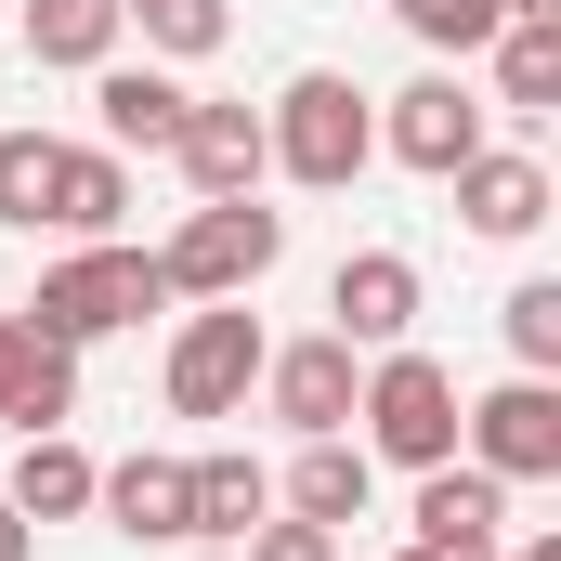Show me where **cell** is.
<instances>
[{
  "label": "cell",
  "mask_w": 561,
  "mask_h": 561,
  "mask_svg": "<svg viewBox=\"0 0 561 561\" xmlns=\"http://www.w3.org/2000/svg\"><path fill=\"white\" fill-rule=\"evenodd\" d=\"M262 144H275V183L353 196V183L379 170V92H353L340 66H300L275 105H262Z\"/></svg>",
  "instance_id": "obj_1"
},
{
  "label": "cell",
  "mask_w": 561,
  "mask_h": 561,
  "mask_svg": "<svg viewBox=\"0 0 561 561\" xmlns=\"http://www.w3.org/2000/svg\"><path fill=\"white\" fill-rule=\"evenodd\" d=\"M144 313H170V275H157V249H118V236H92V249H66L39 300H26V327L39 340H66V353H92V340H118Z\"/></svg>",
  "instance_id": "obj_2"
},
{
  "label": "cell",
  "mask_w": 561,
  "mask_h": 561,
  "mask_svg": "<svg viewBox=\"0 0 561 561\" xmlns=\"http://www.w3.org/2000/svg\"><path fill=\"white\" fill-rule=\"evenodd\" d=\"M353 444H366V457H392V470H444V457H457V366H444V353H419V340L366 353Z\"/></svg>",
  "instance_id": "obj_3"
},
{
  "label": "cell",
  "mask_w": 561,
  "mask_h": 561,
  "mask_svg": "<svg viewBox=\"0 0 561 561\" xmlns=\"http://www.w3.org/2000/svg\"><path fill=\"white\" fill-rule=\"evenodd\" d=\"M275 262H287V209H262V196H196L157 249L170 300H249Z\"/></svg>",
  "instance_id": "obj_4"
},
{
  "label": "cell",
  "mask_w": 561,
  "mask_h": 561,
  "mask_svg": "<svg viewBox=\"0 0 561 561\" xmlns=\"http://www.w3.org/2000/svg\"><path fill=\"white\" fill-rule=\"evenodd\" d=\"M262 313L249 300H196L183 327H170V353H157V392H170V419H249V392H262Z\"/></svg>",
  "instance_id": "obj_5"
},
{
  "label": "cell",
  "mask_w": 561,
  "mask_h": 561,
  "mask_svg": "<svg viewBox=\"0 0 561 561\" xmlns=\"http://www.w3.org/2000/svg\"><path fill=\"white\" fill-rule=\"evenodd\" d=\"M457 457L496 470L510 496L523 483H561V379H496V392H457Z\"/></svg>",
  "instance_id": "obj_6"
},
{
  "label": "cell",
  "mask_w": 561,
  "mask_h": 561,
  "mask_svg": "<svg viewBox=\"0 0 561 561\" xmlns=\"http://www.w3.org/2000/svg\"><path fill=\"white\" fill-rule=\"evenodd\" d=\"M483 144H496V105L470 92V66H431V79H405V92H379V157L419 170V183H444V170L483 157Z\"/></svg>",
  "instance_id": "obj_7"
},
{
  "label": "cell",
  "mask_w": 561,
  "mask_h": 561,
  "mask_svg": "<svg viewBox=\"0 0 561 561\" xmlns=\"http://www.w3.org/2000/svg\"><path fill=\"white\" fill-rule=\"evenodd\" d=\"M353 392H366V353L353 340H275L262 353V405L287 419V444H327V431H353Z\"/></svg>",
  "instance_id": "obj_8"
},
{
  "label": "cell",
  "mask_w": 561,
  "mask_h": 561,
  "mask_svg": "<svg viewBox=\"0 0 561 561\" xmlns=\"http://www.w3.org/2000/svg\"><path fill=\"white\" fill-rule=\"evenodd\" d=\"M444 183H457V222H470L483 249H523V236L561 209V183H549V157H536V144H483V157H457Z\"/></svg>",
  "instance_id": "obj_9"
},
{
  "label": "cell",
  "mask_w": 561,
  "mask_h": 561,
  "mask_svg": "<svg viewBox=\"0 0 561 561\" xmlns=\"http://www.w3.org/2000/svg\"><path fill=\"white\" fill-rule=\"evenodd\" d=\"M419 262L405 249H340V275H327V340H353V353H392V340H419Z\"/></svg>",
  "instance_id": "obj_10"
},
{
  "label": "cell",
  "mask_w": 561,
  "mask_h": 561,
  "mask_svg": "<svg viewBox=\"0 0 561 561\" xmlns=\"http://www.w3.org/2000/svg\"><path fill=\"white\" fill-rule=\"evenodd\" d=\"M170 170H183L196 196H262V183H275L262 105H222V92H196V105H183V131H170Z\"/></svg>",
  "instance_id": "obj_11"
},
{
  "label": "cell",
  "mask_w": 561,
  "mask_h": 561,
  "mask_svg": "<svg viewBox=\"0 0 561 561\" xmlns=\"http://www.w3.org/2000/svg\"><path fill=\"white\" fill-rule=\"evenodd\" d=\"M39 222H53L66 249L118 236V222H131V157H118V144H53V183H39Z\"/></svg>",
  "instance_id": "obj_12"
},
{
  "label": "cell",
  "mask_w": 561,
  "mask_h": 561,
  "mask_svg": "<svg viewBox=\"0 0 561 561\" xmlns=\"http://www.w3.org/2000/svg\"><path fill=\"white\" fill-rule=\"evenodd\" d=\"M183 79L144 53V66H92V144H118V157H170V131H183Z\"/></svg>",
  "instance_id": "obj_13"
},
{
  "label": "cell",
  "mask_w": 561,
  "mask_h": 561,
  "mask_svg": "<svg viewBox=\"0 0 561 561\" xmlns=\"http://www.w3.org/2000/svg\"><path fill=\"white\" fill-rule=\"evenodd\" d=\"M0 419H13V431H66V419H79V353L39 340L26 313H0Z\"/></svg>",
  "instance_id": "obj_14"
},
{
  "label": "cell",
  "mask_w": 561,
  "mask_h": 561,
  "mask_svg": "<svg viewBox=\"0 0 561 561\" xmlns=\"http://www.w3.org/2000/svg\"><path fill=\"white\" fill-rule=\"evenodd\" d=\"M92 510L144 536V549H196V496H183V457H118V470H92Z\"/></svg>",
  "instance_id": "obj_15"
},
{
  "label": "cell",
  "mask_w": 561,
  "mask_h": 561,
  "mask_svg": "<svg viewBox=\"0 0 561 561\" xmlns=\"http://www.w3.org/2000/svg\"><path fill=\"white\" fill-rule=\"evenodd\" d=\"M366 496H379V457H366L353 431L300 444V457H287V483H275V510H287V523H327V536H340V523H366Z\"/></svg>",
  "instance_id": "obj_16"
},
{
  "label": "cell",
  "mask_w": 561,
  "mask_h": 561,
  "mask_svg": "<svg viewBox=\"0 0 561 561\" xmlns=\"http://www.w3.org/2000/svg\"><path fill=\"white\" fill-rule=\"evenodd\" d=\"M419 549H496L510 536V483L496 470H470V457H444V470H419Z\"/></svg>",
  "instance_id": "obj_17"
},
{
  "label": "cell",
  "mask_w": 561,
  "mask_h": 561,
  "mask_svg": "<svg viewBox=\"0 0 561 561\" xmlns=\"http://www.w3.org/2000/svg\"><path fill=\"white\" fill-rule=\"evenodd\" d=\"M183 496H196V549H236V536L275 510V470H262L249 444H209V457H183Z\"/></svg>",
  "instance_id": "obj_18"
},
{
  "label": "cell",
  "mask_w": 561,
  "mask_h": 561,
  "mask_svg": "<svg viewBox=\"0 0 561 561\" xmlns=\"http://www.w3.org/2000/svg\"><path fill=\"white\" fill-rule=\"evenodd\" d=\"M0 496H13V523H92V457L66 431H26L13 470H0Z\"/></svg>",
  "instance_id": "obj_19"
},
{
  "label": "cell",
  "mask_w": 561,
  "mask_h": 561,
  "mask_svg": "<svg viewBox=\"0 0 561 561\" xmlns=\"http://www.w3.org/2000/svg\"><path fill=\"white\" fill-rule=\"evenodd\" d=\"M13 39L39 53V66H118V0H13Z\"/></svg>",
  "instance_id": "obj_20"
},
{
  "label": "cell",
  "mask_w": 561,
  "mask_h": 561,
  "mask_svg": "<svg viewBox=\"0 0 561 561\" xmlns=\"http://www.w3.org/2000/svg\"><path fill=\"white\" fill-rule=\"evenodd\" d=\"M483 105L549 118L561 105V26H496V39H483Z\"/></svg>",
  "instance_id": "obj_21"
},
{
  "label": "cell",
  "mask_w": 561,
  "mask_h": 561,
  "mask_svg": "<svg viewBox=\"0 0 561 561\" xmlns=\"http://www.w3.org/2000/svg\"><path fill=\"white\" fill-rule=\"evenodd\" d=\"M118 39H144L157 66H209L236 39V0H118Z\"/></svg>",
  "instance_id": "obj_22"
},
{
  "label": "cell",
  "mask_w": 561,
  "mask_h": 561,
  "mask_svg": "<svg viewBox=\"0 0 561 561\" xmlns=\"http://www.w3.org/2000/svg\"><path fill=\"white\" fill-rule=\"evenodd\" d=\"M392 26L419 39V53H444V66H483V39L510 26L496 0H392Z\"/></svg>",
  "instance_id": "obj_23"
},
{
  "label": "cell",
  "mask_w": 561,
  "mask_h": 561,
  "mask_svg": "<svg viewBox=\"0 0 561 561\" xmlns=\"http://www.w3.org/2000/svg\"><path fill=\"white\" fill-rule=\"evenodd\" d=\"M496 327H510V366L523 379H561V275H523L496 300Z\"/></svg>",
  "instance_id": "obj_24"
},
{
  "label": "cell",
  "mask_w": 561,
  "mask_h": 561,
  "mask_svg": "<svg viewBox=\"0 0 561 561\" xmlns=\"http://www.w3.org/2000/svg\"><path fill=\"white\" fill-rule=\"evenodd\" d=\"M39 183H53V131H0V222L39 236Z\"/></svg>",
  "instance_id": "obj_25"
},
{
  "label": "cell",
  "mask_w": 561,
  "mask_h": 561,
  "mask_svg": "<svg viewBox=\"0 0 561 561\" xmlns=\"http://www.w3.org/2000/svg\"><path fill=\"white\" fill-rule=\"evenodd\" d=\"M236 549H249V561H340V536H327V523H287V510H262Z\"/></svg>",
  "instance_id": "obj_26"
},
{
  "label": "cell",
  "mask_w": 561,
  "mask_h": 561,
  "mask_svg": "<svg viewBox=\"0 0 561 561\" xmlns=\"http://www.w3.org/2000/svg\"><path fill=\"white\" fill-rule=\"evenodd\" d=\"M496 561H561V523H536V536H496Z\"/></svg>",
  "instance_id": "obj_27"
},
{
  "label": "cell",
  "mask_w": 561,
  "mask_h": 561,
  "mask_svg": "<svg viewBox=\"0 0 561 561\" xmlns=\"http://www.w3.org/2000/svg\"><path fill=\"white\" fill-rule=\"evenodd\" d=\"M39 549V523H13V496H0V561H26Z\"/></svg>",
  "instance_id": "obj_28"
},
{
  "label": "cell",
  "mask_w": 561,
  "mask_h": 561,
  "mask_svg": "<svg viewBox=\"0 0 561 561\" xmlns=\"http://www.w3.org/2000/svg\"><path fill=\"white\" fill-rule=\"evenodd\" d=\"M496 13H510V26H561V0H496Z\"/></svg>",
  "instance_id": "obj_29"
},
{
  "label": "cell",
  "mask_w": 561,
  "mask_h": 561,
  "mask_svg": "<svg viewBox=\"0 0 561 561\" xmlns=\"http://www.w3.org/2000/svg\"><path fill=\"white\" fill-rule=\"evenodd\" d=\"M392 561H496V549H419V536H405V549H392Z\"/></svg>",
  "instance_id": "obj_30"
},
{
  "label": "cell",
  "mask_w": 561,
  "mask_h": 561,
  "mask_svg": "<svg viewBox=\"0 0 561 561\" xmlns=\"http://www.w3.org/2000/svg\"><path fill=\"white\" fill-rule=\"evenodd\" d=\"M0 26H13V0H0Z\"/></svg>",
  "instance_id": "obj_31"
}]
</instances>
